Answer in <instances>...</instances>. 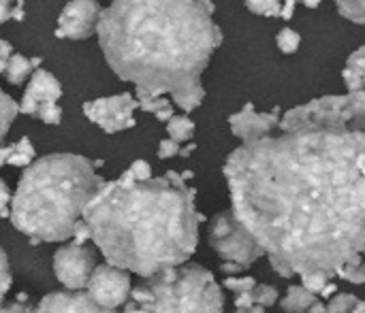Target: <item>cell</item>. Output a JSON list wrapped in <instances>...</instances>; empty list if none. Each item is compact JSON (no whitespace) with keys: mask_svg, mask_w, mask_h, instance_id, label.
Listing matches in <instances>:
<instances>
[{"mask_svg":"<svg viewBox=\"0 0 365 313\" xmlns=\"http://www.w3.org/2000/svg\"><path fill=\"white\" fill-rule=\"evenodd\" d=\"M167 132H169V139L178 143H188L195 137V122L188 115H173L167 122Z\"/></svg>","mask_w":365,"mask_h":313,"instance_id":"d6986e66","label":"cell"},{"mask_svg":"<svg viewBox=\"0 0 365 313\" xmlns=\"http://www.w3.org/2000/svg\"><path fill=\"white\" fill-rule=\"evenodd\" d=\"M137 109H139L137 98L130 92H122L115 96H105V98L86 102L83 115L107 134H115L135 126Z\"/></svg>","mask_w":365,"mask_h":313,"instance_id":"9c48e42d","label":"cell"},{"mask_svg":"<svg viewBox=\"0 0 365 313\" xmlns=\"http://www.w3.org/2000/svg\"><path fill=\"white\" fill-rule=\"evenodd\" d=\"M60 96H62L60 81L49 70L36 68L19 102V113L36 117L49 126H58L62 122V109L58 107Z\"/></svg>","mask_w":365,"mask_h":313,"instance_id":"ba28073f","label":"cell"},{"mask_svg":"<svg viewBox=\"0 0 365 313\" xmlns=\"http://www.w3.org/2000/svg\"><path fill=\"white\" fill-rule=\"evenodd\" d=\"M11 152H13V145H0V166L2 164H9Z\"/></svg>","mask_w":365,"mask_h":313,"instance_id":"f35d334b","label":"cell"},{"mask_svg":"<svg viewBox=\"0 0 365 313\" xmlns=\"http://www.w3.org/2000/svg\"><path fill=\"white\" fill-rule=\"evenodd\" d=\"M280 109H272V111H265V113H259L255 109L252 102L244 105L242 111L233 113L229 117V126H231V132L242 139L244 143H250V141H259L263 137H269L278 126H280Z\"/></svg>","mask_w":365,"mask_h":313,"instance_id":"4fadbf2b","label":"cell"},{"mask_svg":"<svg viewBox=\"0 0 365 313\" xmlns=\"http://www.w3.org/2000/svg\"><path fill=\"white\" fill-rule=\"evenodd\" d=\"M73 243L75 245H86V241L90 239V228H88V224L83 222V220H79L77 224H75V228H73Z\"/></svg>","mask_w":365,"mask_h":313,"instance_id":"e575fe53","label":"cell"},{"mask_svg":"<svg viewBox=\"0 0 365 313\" xmlns=\"http://www.w3.org/2000/svg\"><path fill=\"white\" fill-rule=\"evenodd\" d=\"M101 13L103 9L96 0H71L58 17L56 36L71 38V41H81L92 36L96 32Z\"/></svg>","mask_w":365,"mask_h":313,"instance_id":"7c38bea8","label":"cell"},{"mask_svg":"<svg viewBox=\"0 0 365 313\" xmlns=\"http://www.w3.org/2000/svg\"><path fill=\"white\" fill-rule=\"evenodd\" d=\"M195 149H197V145H195V143H188L186 147H182L180 156H182V158H188V156H190V154H192Z\"/></svg>","mask_w":365,"mask_h":313,"instance_id":"7bdbcfd3","label":"cell"},{"mask_svg":"<svg viewBox=\"0 0 365 313\" xmlns=\"http://www.w3.org/2000/svg\"><path fill=\"white\" fill-rule=\"evenodd\" d=\"M340 15L355 23H365V0H334Z\"/></svg>","mask_w":365,"mask_h":313,"instance_id":"7402d4cb","label":"cell"},{"mask_svg":"<svg viewBox=\"0 0 365 313\" xmlns=\"http://www.w3.org/2000/svg\"><path fill=\"white\" fill-rule=\"evenodd\" d=\"M220 271H222V273H227V275H240V273L244 271V267H242V265H237V262H222Z\"/></svg>","mask_w":365,"mask_h":313,"instance_id":"8d00e7d4","label":"cell"},{"mask_svg":"<svg viewBox=\"0 0 365 313\" xmlns=\"http://www.w3.org/2000/svg\"><path fill=\"white\" fill-rule=\"evenodd\" d=\"M231 211L289 280L365 260V130H282L225 162Z\"/></svg>","mask_w":365,"mask_h":313,"instance_id":"6da1fadb","label":"cell"},{"mask_svg":"<svg viewBox=\"0 0 365 313\" xmlns=\"http://www.w3.org/2000/svg\"><path fill=\"white\" fill-rule=\"evenodd\" d=\"M334 295H338V286H336L334 282H329V284L323 288V292H321L319 297H323V299H331Z\"/></svg>","mask_w":365,"mask_h":313,"instance_id":"ab89813d","label":"cell"},{"mask_svg":"<svg viewBox=\"0 0 365 313\" xmlns=\"http://www.w3.org/2000/svg\"><path fill=\"white\" fill-rule=\"evenodd\" d=\"M250 297H252V303L255 305H261V307H274L276 303H278V299H280V295H278V290L274 288V286H267V284H257L255 288H252V292H250Z\"/></svg>","mask_w":365,"mask_h":313,"instance_id":"cb8c5ba5","label":"cell"},{"mask_svg":"<svg viewBox=\"0 0 365 313\" xmlns=\"http://www.w3.org/2000/svg\"><path fill=\"white\" fill-rule=\"evenodd\" d=\"M11 198L13 196H11L9 186L4 184V179H0V220L9 216V211H11Z\"/></svg>","mask_w":365,"mask_h":313,"instance_id":"836d02e7","label":"cell"},{"mask_svg":"<svg viewBox=\"0 0 365 313\" xmlns=\"http://www.w3.org/2000/svg\"><path fill=\"white\" fill-rule=\"evenodd\" d=\"M130 301L150 313H222L225 297L216 277L199 265L165 269L130 290Z\"/></svg>","mask_w":365,"mask_h":313,"instance_id":"5b68a950","label":"cell"},{"mask_svg":"<svg viewBox=\"0 0 365 313\" xmlns=\"http://www.w3.org/2000/svg\"><path fill=\"white\" fill-rule=\"evenodd\" d=\"M0 313H34V305L28 303V297L26 295H19L13 303L0 307Z\"/></svg>","mask_w":365,"mask_h":313,"instance_id":"d6a6232c","label":"cell"},{"mask_svg":"<svg viewBox=\"0 0 365 313\" xmlns=\"http://www.w3.org/2000/svg\"><path fill=\"white\" fill-rule=\"evenodd\" d=\"M9 19H24V0H0V26Z\"/></svg>","mask_w":365,"mask_h":313,"instance_id":"f1b7e54d","label":"cell"},{"mask_svg":"<svg viewBox=\"0 0 365 313\" xmlns=\"http://www.w3.org/2000/svg\"><path fill=\"white\" fill-rule=\"evenodd\" d=\"M122 313H150L148 309H143L141 305H137L135 301H130V303H126L124 305V312Z\"/></svg>","mask_w":365,"mask_h":313,"instance_id":"60d3db41","label":"cell"},{"mask_svg":"<svg viewBox=\"0 0 365 313\" xmlns=\"http://www.w3.org/2000/svg\"><path fill=\"white\" fill-rule=\"evenodd\" d=\"M280 130L302 128H355L365 130V92L323 96L287 111Z\"/></svg>","mask_w":365,"mask_h":313,"instance_id":"8992f818","label":"cell"},{"mask_svg":"<svg viewBox=\"0 0 365 313\" xmlns=\"http://www.w3.org/2000/svg\"><path fill=\"white\" fill-rule=\"evenodd\" d=\"M336 275L351 284H365V260H355L336 271Z\"/></svg>","mask_w":365,"mask_h":313,"instance_id":"484cf974","label":"cell"},{"mask_svg":"<svg viewBox=\"0 0 365 313\" xmlns=\"http://www.w3.org/2000/svg\"><path fill=\"white\" fill-rule=\"evenodd\" d=\"M34 313H115L113 309H103L88 299L86 292H51L34 307Z\"/></svg>","mask_w":365,"mask_h":313,"instance_id":"5bb4252c","label":"cell"},{"mask_svg":"<svg viewBox=\"0 0 365 313\" xmlns=\"http://www.w3.org/2000/svg\"><path fill=\"white\" fill-rule=\"evenodd\" d=\"M235 313H265V307H261V305H250V307H244V309H235Z\"/></svg>","mask_w":365,"mask_h":313,"instance_id":"b9f144b4","label":"cell"},{"mask_svg":"<svg viewBox=\"0 0 365 313\" xmlns=\"http://www.w3.org/2000/svg\"><path fill=\"white\" fill-rule=\"evenodd\" d=\"M207 235L210 245L222 258V262H237L244 269H248L265 256L261 245L255 241V237L246 230V226L235 218L231 209L214 216Z\"/></svg>","mask_w":365,"mask_h":313,"instance_id":"52a82bcc","label":"cell"},{"mask_svg":"<svg viewBox=\"0 0 365 313\" xmlns=\"http://www.w3.org/2000/svg\"><path fill=\"white\" fill-rule=\"evenodd\" d=\"M276 43H278V49L282 53H295L299 49V43H302V36L293 30V28H282L276 36Z\"/></svg>","mask_w":365,"mask_h":313,"instance_id":"83f0119b","label":"cell"},{"mask_svg":"<svg viewBox=\"0 0 365 313\" xmlns=\"http://www.w3.org/2000/svg\"><path fill=\"white\" fill-rule=\"evenodd\" d=\"M11 282H13V277H11V269H9V258H6L4 250L0 248V301L9 292Z\"/></svg>","mask_w":365,"mask_h":313,"instance_id":"4dcf8cb0","label":"cell"},{"mask_svg":"<svg viewBox=\"0 0 365 313\" xmlns=\"http://www.w3.org/2000/svg\"><path fill=\"white\" fill-rule=\"evenodd\" d=\"M130 275L128 271H122L111 265H101L94 267L88 284H86V295L90 301H94L103 309H118L128 303L130 299Z\"/></svg>","mask_w":365,"mask_h":313,"instance_id":"30bf717a","label":"cell"},{"mask_svg":"<svg viewBox=\"0 0 365 313\" xmlns=\"http://www.w3.org/2000/svg\"><path fill=\"white\" fill-rule=\"evenodd\" d=\"M135 94H137L135 98H137L139 109L145 111V113H154V117H156L158 122H165V124H167V122L175 115L173 105H171L169 98H165V96H152V94L143 92V90H137Z\"/></svg>","mask_w":365,"mask_h":313,"instance_id":"e0dca14e","label":"cell"},{"mask_svg":"<svg viewBox=\"0 0 365 313\" xmlns=\"http://www.w3.org/2000/svg\"><path fill=\"white\" fill-rule=\"evenodd\" d=\"M299 0H282V19H291L295 15V9H297Z\"/></svg>","mask_w":365,"mask_h":313,"instance_id":"d590c367","label":"cell"},{"mask_svg":"<svg viewBox=\"0 0 365 313\" xmlns=\"http://www.w3.org/2000/svg\"><path fill=\"white\" fill-rule=\"evenodd\" d=\"M195 196L175 171L137 184L113 179L101 186L81 220L107 265L145 280L195 254L203 220Z\"/></svg>","mask_w":365,"mask_h":313,"instance_id":"3957f363","label":"cell"},{"mask_svg":"<svg viewBox=\"0 0 365 313\" xmlns=\"http://www.w3.org/2000/svg\"><path fill=\"white\" fill-rule=\"evenodd\" d=\"M41 66V58H24L19 53H13L6 60L4 66V77L11 85H21L28 77H32V73Z\"/></svg>","mask_w":365,"mask_h":313,"instance_id":"2e32d148","label":"cell"},{"mask_svg":"<svg viewBox=\"0 0 365 313\" xmlns=\"http://www.w3.org/2000/svg\"><path fill=\"white\" fill-rule=\"evenodd\" d=\"M34 145L28 137H21L17 143H13V152H11V158H9V164L11 166H30L34 162Z\"/></svg>","mask_w":365,"mask_h":313,"instance_id":"ffe728a7","label":"cell"},{"mask_svg":"<svg viewBox=\"0 0 365 313\" xmlns=\"http://www.w3.org/2000/svg\"><path fill=\"white\" fill-rule=\"evenodd\" d=\"M11 55H13V47H11V43H9V41H4V38H0V58L9 60Z\"/></svg>","mask_w":365,"mask_h":313,"instance_id":"74e56055","label":"cell"},{"mask_svg":"<svg viewBox=\"0 0 365 313\" xmlns=\"http://www.w3.org/2000/svg\"><path fill=\"white\" fill-rule=\"evenodd\" d=\"M17 113H19V105L9 94H4L0 90V143L6 137V132H9L13 120L17 117Z\"/></svg>","mask_w":365,"mask_h":313,"instance_id":"44dd1931","label":"cell"},{"mask_svg":"<svg viewBox=\"0 0 365 313\" xmlns=\"http://www.w3.org/2000/svg\"><path fill=\"white\" fill-rule=\"evenodd\" d=\"M118 179L126 181V184H137V181H148L152 179V166L145 160H135Z\"/></svg>","mask_w":365,"mask_h":313,"instance_id":"603a6c76","label":"cell"},{"mask_svg":"<svg viewBox=\"0 0 365 313\" xmlns=\"http://www.w3.org/2000/svg\"><path fill=\"white\" fill-rule=\"evenodd\" d=\"M94 271V252L86 245H64L53 254V273L68 292H81Z\"/></svg>","mask_w":365,"mask_h":313,"instance_id":"8fae6325","label":"cell"},{"mask_svg":"<svg viewBox=\"0 0 365 313\" xmlns=\"http://www.w3.org/2000/svg\"><path fill=\"white\" fill-rule=\"evenodd\" d=\"M103 177L96 164L77 154H51L26 166L11 198V224L30 243H60L73 237Z\"/></svg>","mask_w":365,"mask_h":313,"instance_id":"277c9868","label":"cell"},{"mask_svg":"<svg viewBox=\"0 0 365 313\" xmlns=\"http://www.w3.org/2000/svg\"><path fill=\"white\" fill-rule=\"evenodd\" d=\"M4 66H6V60H4V58H0V75L4 73Z\"/></svg>","mask_w":365,"mask_h":313,"instance_id":"f6af8a7d","label":"cell"},{"mask_svg":"<svg viewBox=\"0 0 365 313\" xmlns=\"http://www.w3.org/2000/svg\"><path fill=\"white\" fill-rule=\"evenodd\" d=\"M319 301L317 295L308 292L304 286H291L287 290V297L282 299L280 307L287 313H308V309Z\"/></svg>","mask_w":365,"mask_h":313,"instance_id":"ac0fdd59","label":"cell"},{"mask_svg":"<svg viewBox=\"0 0 365 313\" xmlns=\"http://www.w3.org/2000/svg\"><path fill=\"white\" fill-rule=\"evenodd\" d=\"M342 79L349 92H365V45L349 55Z\"/></svg>","mask_w":365,"mask_h":313,"instance_id":"9a60e30c","label":"cell"},{"mask_svg":"<svg viewBox=\"0 0 365 313\" xmlns=\"http://www.w3.org/2000/svg\"><path fill=\"white\" fill-rule=\"evenodd\" d=\"M304 6H308V9H317L319 4H321V0H299Z\"/></svg>","mask_w":365,"mask_h":313,"instance_id":"ee69618b","label":"cell"},{"mask_svg":"<svg viewBox=\"0 0 365 313\" xmlns=\"http://www.w3.org/2000/svg\"><path fill=\"white\" fill-rule=\"evenodd\" d=\"M299 280H302V286L308 292L319 297L323 292V288L334 280V275H329V273H306V275H299Z\"/></svg>","mask_w":365,"mask_h":313,"instance_id":"4316f807","label":"cell"},{"mask_svg":"<svg viewBox=\"0 0 365 313\" xmlns=\"http://www.w3.org/2000/svg\"><path fill=\"white\" fill-rule=\"evenodd\" d=\"M180 152H182V143H178L173 139H165V141L158 143V158L160 160L175 158V156H180Z\"/></svg>","mask_w":365,"mask_h":313,"instance_id":"1f68e13d","label":"cell"},{"mask_svg":"<svg viewBox=\"0 0 365 313\" xmlns=\"http://www.w3.org/2000/svg\"><path fill=\"white\" fill-rule=\"evenodd\" d=\"M222 286H225L227 290H231L233 295H242V292H250V290L257 286V280L250 277V275H242V277H237V275H227V280H225Z\"/></svg>","mask_w":365,"mask_h":313,"instance_id":"f546056e","label":"cell"},{"mask_svg":"<svg viewBox=\"0 0 365 313\" xmlns=\"http://www.w3.org/2000/svg\"><path fill=\"white\" fill-rule=\"evenodd\" d=\"M96 34L122 81L152 96L171 94L186 113L203 102L201 75L222 43L212 0H111Z\"/></svg>","mask_w":365,"mask_h":313,"instance_id":"7a4b0ae2","label":"cell"},{"mask_svg":"<svg viewBox=\"0 0 365 313\" xmlns=\"http://www.w3.org/2000/svg\"><path fill=\"white\" fill-rule=\"evenodd\" d=\"M246 6L255 15H265V17L282 15V0H246Z\"/></svg>","mask_w":365,"mask_h":313,"instance_id":"d4e9b609","label":"cell"}]
</instances>
